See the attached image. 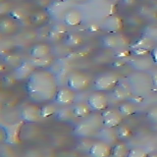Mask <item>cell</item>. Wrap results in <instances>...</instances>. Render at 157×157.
<instances>
[{
    "instance_id": "ffe728a7",
    "label": "cell",
    "mask_w": 157,
    "mask_h": 157,
    "mask_svg": "<svg viewBox=\"0 0 157 157\" xmlns=\"http://www.w3.org/2000/svg\"><path fill=\"white\" fill-rule=\"evenodd\" d=\"M54 116H55L56 120H58V121L66 122L68 120L72 119V118L74 117V113H73L72 108H69L68 106H63V108L57 109Z\"/></svg>"
},
{
    "instance_id": "8d00e7d4",
    "label": "cell",
    "mask_w": 157,
    "mask_h": 157,
    "mask_svg": "<svg viewBox=\"0 0 157 157\" xmlns=\"http://www.w3.org/2000/svg\"><path fill=\"white\" fill-rule=\"evenodd\" d=\"M6 140V132H5L4 127L0 126V142H5Z\"/></svg>"
},
{
    "instance_id": "4fadbf2b",
    "label": "cell",
    "mask_w": 157,
    "mask_h": 157,
    "mask_svg": "<svg viewBox=\"0 0 157 157\" xmlns=\"http://www.w3.org/2000/svg\"><path fill=\"white\" fill-rule=\"evenodd\" d=\"M96 132V128L93 126L92 123H90L87 121H83L78 123L74 129V134L78 137H88Z\"/></svg>"
},
{
    "instance_id": "836d02e7",
    "label": "cell",
    "mask_w": 157,
    "mask_h": 157,
    "mask_svg": "<svg viewBox=\"0 0 157 157\" xmlns=\"http://www.w3.org/2000/svg\"><path fill=\"white\" fill-rule=\"evenodd\" d=\"M9 5L6 2H0V15H4L8 12Z\"/></svg>"
},
{
    "instance_id": "8fae6325",
    "label": "cell",
    "mask_w": 157,
    "mask_h": 157,
    "mask_svg": "<svg viewBox=\"0 0 157 157\" xmlns=\"http://www.w3.org/2000/svg\"><path fill=\"white\" fill-rule=\"evenodd\" d=\"M154 47V43L148 37H142L136 41L132 45V49L135 54L140 56H144L151 52Z\"/></svg>"
},
{
    "instance_id": "2e32d148",
    "label": "cell",
    "mask_w": 157,
    "mask_h": 157,
    "mask_svg": "<svg viewBox=\"0 0 157 157\" xmlns=\"http://www.w3.org/2000/svg\"><path fill=\"white\" fill-rule=\"evenodd\" d=\"M51 47L47 43H36L29 49V55L33 59H39L50 55Z\"/></svg>"
},
{
    "instance_id": "ee69618b",
    "label": "cell",
    "mask_w": 157,
    "mask_h": 157,
    "mask_svg": "<svg viewBox=\"0 0 157 157\" xmlns=\"http://www.w3.org/2000/svg\"><path fill=\"white\" fill-rule=\"evenodd\" d=\"M0 39H1V33H0Z\"/></svg>"
},
{
    "instance_id": "7c38bea8",
    "label": "cell",
    "mask_w": 157,
    "mask_h": 157,
    "mask_svg": "<svg viewBox=\"0 0 157 157\" xmlns=\"http://www.w3.org/2000/svg\"><path fill=\"white\" fill-rule=\"evenodd\" d=\"M36 67L33 62L29 61H25L20 63L19 65L16 67L14 71L13 75L17 80H25V78H28L29 76L32 75V73L36 70Z\"/></svg>"
},
{
    "instance_id": "60d3db41",
    "label": "cell",
    "mask_w": 157,
    "mask_h": 157,
    "mask_svg": "<svg viewBox=\"0 0 157 157\" xmlns=\"http://www.w3.org/2000/svg\"><path fill=\"white\" fill-rule=\"evenodd\" d=\"M1 86H2V78H0V88H1Z\"/></svg>"
},
{
    "instance_id": "e575fe53",
    "label": "cell",
    "mask_w": 157,
    "mask_h": 157,
    "mask_svg": "<svg viewBox=\"0 0 157 157\" xmlns=\"http://www.w3.org/2000/svg\"><path fill=\"white\" fill-rule=\"evenodd\" d=\"M130 55V51L129 50H127V49H125L124 47H120V51L119 52H117V56L118 57H127V56H129Z\"/></svg>"
},
{
    "instance_id": "30bf717a",
    "label": "cell",
    "mask_w": 157,
    "mask_h": 157,
    "mask_svg": "<svg viewBox=\"0 0 157 157\" xmlns=\"http://www.w3.org/2000/svg\"><path fill=\"white\" fill-rule=\"evenodd\" d=\"M88 153L93 157H107L112 155V146L104 140L95 141L90 145Z\"/></svg>"
},
{
    "instance_id": "d6986e66",
    "label": "cell",
    "mask_w": 157,
    "mask_h": 157,
    "mask_svg": "<svg viewBox=\"0 0 157 157\" xmlns=\"http://www.w3.org/2000/svg\"><path fill=\"white\" fill-rule=\"evenodd\" d=\"M64 42L67 46L75 48L81 46L83 40L82 37L78 33H68L66 36H64Z\"/></svg>"
},
{
    "instance_id": "7a4b0ae2",
    "label": "cell",
    "mask_w": 157,
    "mask_h": 157,
    "mask_svg": "<svg viewBox=\"0 0 157 157\" xmlns=\"http://www.w3.org/2000/svg\"><path fill=\"white\" fill-rule=\"evenodd\" d=\"M119 85V77L113 73H104L97 76L93 82L95 90L97 91H110Z\"/></svg>"
},
{
    "instance_id": "1f68e13d",
    "label": "cell",
    "mask_w": 157,
    "mask_h": 157,
    "mask_svg": "<svg viewBox=\"0 0 157 157\" xmlns=\"http://www.w3.org/2000/svg\"><path fill=\"white\" fill-rule=\"evenodd\" d=\"M16 81H17V78H15L14 75H9V76H6L4 78H2V82L6 86H11L12 85H14V83L16 82Z\"/></svg>"
},
{
    "instance_id": "6da1fadb",
    "label": "cell",
    "mask_w": 157,
    "mask_h": 157,
    "mask_svg": "<svg viewBox=\"0 0 157 157\" xmlns=\"http://www.w3.org/2000/svg\"><path fill=\"white\" fill-rule=\"evenodd\" d=\"M26 90L33 102L46 103L51 101L58 90L56 77L44 68L36 69L27 78Z\"/></svg>"
},
{
    "instance_id": "52a82bcc",
    "label": "cell",
    "mask_w": 157,
    "mask_h": 157,
    "mask_svg": "<svg viewBox=\"0 0 157 157\" xmlns=\"http://www.w3.org/2000/svg\"><path fill=\"white\" fill-rule=\"evenodd\" d=\"M20 117L24 122L29 124L37 123L41 119L40 107L36 104H28L21 110Z\"/></svg>"
},
{
    "instance_id": "5b68a950",
    "label": "cell",
    "mask_w": 157,
    "mask_h": 157,
    "mask_svg": "<svg viewBox=\"0 0 157 157\" xmlns=\"http://www.w3.org/2000/svg\"><path fill=\"white\" fill-rule=\"evenodd\" d=\"M86 103L92 111H104L108 107V97L102 91H95L88 96Z\"/></svg>"
},
{
    "instance_id": "e0dca14e",
    "label": "cell",
    "mask_w": 157,
    "mask_h": 157,
    "mask_svg": "<svg viewBox=\"0 0 157 157\" xmlns=\"http://www.w3.org/2000/svg\"><path fill=\"white\" fill-rule=\"evenodd\" d=\"M101 44L104 48L113 49V48H120V36H117L116 33H109L107 36H103L101 39Z\"/></svg>"
},
{
    "instance_id": "83f0119b",
    "label": "cell",
    "mask_w": 157,
    "mask_h": 157,
    "mask_svg": "<svg viewBox=\"0 0 157 157\" xmlns=\"http://www.w3.org/2000/svg\"><path fill=\"white\" fill-rule=\"evenodd\" d=\"M47 37L50 41L52 42H57V41H60L61 39H64V34L60 33L59 32L55 31L54 29H51L50 31L48 32L47 34Z\"/></svg>"
},
{
    "instance_id": "277c9868",
    "label": "cell",
    "mask_w": 157,
    "mask_h": 157,
    "mask_svg": "<svg viewBox=\"0 0 157 157\" xmlns=\"http://www.w3.org/2000/svg\"><path fill=\"white\" fill-rule=\"evenodd\" d=\"M123 116L119 110L115 109H105L102 111L101 114V121L102 125L105 128H116L122 124Z\"/></svg>"
},
{
    "instance_id": "f1b7e54d",
    "label": "cell",
    "mask_w": 157,
    "mask_h": 157,
    "mask_svg": "<svg viewBox=\"0 0 157 157\" xmlns=\"http://www.w3.org/2000/svg\"><path fill=\"white\" fill-rule=\"evenodd\" d=\"M147 152L140 147H134L129 150L128 157H146Z\"/></svg>"
},
{
    "instance_id": "ba28073f",
    "label": "cell",
    "mask_w": 157,
    "mask_h": 157,
    "mask_svg": "<svg viewBox=\"0 0 157 157\" xmlns=\"http://www.w3.org/2000/svg\"><path fill=\"white\" fill-rule=\"evenodd\" d=\"M124 28V22L120 16L117 15H110L105 19L102 24V29L109 33H118Z\"/></svg>"
},
{
    "instance_id": "4316f807",
    "label": "cell",
    "mask_w": 157,
    "mask_h": 157,
    "mask_svg": "<svg viewBox=\"0 0 157 157\" xmlns=\"http://www.w3.org/2000/svg\"><path fill=\"white\" fill-rule=\"evenodd\" d=\"M114 93H113V95L118 100H123L127 98V96L129 95V91H128V88L127 87H124V86H117L114 90Z\"/></svg>"
},
{
    "instance_id": "f35d334b",
    "label": "cell",
    "mask_w": 157,
    "mask_h": 157,
    "mask_svg": "<svg viewBox=\"0 0 157 157\" xmlns=\"http://www.w3.org/2000/svg\"><path fill=\"white\" fill-rule=\"evenodd\" d=\"M136 0H121V2L123 5H125V6H128V7H130V6H132L135 3H136Z\"/></svg>"
},
{
    "instance_id": "603a6c76",
    "label": "cell",
    "mask_w": 157,
    "mask_h": 157,
    "mask_svg": "<svg viewBox=\"0 0 157 157\" xmlns=\"http://www.w3.org/2000/svg\"><path fill=\"white\" fill-rule=\"evenodd\" d=\"M57 108L55 106V104H52V103H46L43 106L40 107V114H41V118H49L53 116L56 113Z\"/></svg>"
},
{
    "instance_id": "9a60e30c",
    "label": "cell",
    "mask_w": 157,
    "mask_h": 157,
    "mask_svg": "<svg viewBox=\"0 0 157 157\" xmlns=\"http://www.w3.org/2000/svg\"><path fill=\"white\" fill-rule=\"evenodd\" d=\"M64 24L67 27H77L80 26L82 22V16L80 11L76 9H71L64 14Z\"/></svg>"
},
{
    "instance_id": "5bb4252c",
    "label": "cell",
    "mask_w": 157,
    "mask_h": 157,
    "mask_svg": "<svg viewBox=\"0 0 157 157\" xmlns=\"http://www.w3.org/2000/svg\"><path fill=\"white\" fill-rule=\"evenodd\" d=\"M19 29L17 20L10 17H4L0 19V33L1 34H13L15 33Z\"/></svg>"
},
{
    "instance_id": "ac0fdd59",
    "label": "cell",
    "mask_w": 157,
    "mask_h": 157,
    "mask_svg": "<svg viewBox=\"0 0 157 157\" xmlns=\"http://www.w3.org/2000/svg\"><path fill=\"white\" fill-rule=\"evenodd\" d=\"M72 110L74 113V117L77 118H86L91 114L92 111L87 103H83V102L75 104L73 106Z\"/></svg>"
},
{
    "instance_id": "4dcf8cb0",
    "label": "cell",
    "mask_w": 157,
    "mask_h": 157,
    "mask_svg": "<svg viewBox=\"0 0 157 157\" xmlns=\"http://www.w3.org/2000/svg\"><path fill=\"white\" fill-rule=\"evenodd\" d=\"M4 63L7 65H15L16 64L18 66L21 63V60H20V57L16 55H6L4 57Z\"/></svg>"
},
{
    "instance_id": "7402d4cb",
    "label": "cell",
    "mask_w": 157,
    "mask_h": 157,
    "mask_svg": "<svg viewBox=\"0 0 157 157\" xmlns=\"http://www.w3.org/2000/svg\"><path fill=\"white\" fill-rule=\"evenodd\" d=\"M113 128H106V130H102L100 132V137L102 140H104L108 144H110V142H113L117 140V132H113L112 131Z\"/></svg>"
},
{
    "instance_id": "ab89813d",
    "label": "cell",
    "mask_w": 157,
    "mask_h": 157,
    "mask_svg": "<svg viewBox=\"0 0 157 157\" xmlns=\"http://www.w3.org/2000/svg\"><path fill=\"white\" fill-rule=\"evenodd\" d=\"M6 70V64L5 63H0V74H2Z\"/></svg>"
},
{
    "instance_id": "3957f363",
    "label": "cell",
    "mask_w": 157,
    "mask_h": 157,
    "mask_svg": "<svg viewBox=\"0 0 157 157\" xmlns=\"http://www.w3.org/2000/svg\"><path fill=\"white\" fill-rule=\"evenodd\" d=\"M90 86V78L85 73L73 72L67 78V86L76 92L86 90Z\"/></svg>"
},
{
    "instance_id": "d590c367",
    "label": "cell",
    "mask_w": 157,
    "mask_h": 157,
    "mask_svg": "<svg viewBox=\"0 0 157 157\" xmlns=\"http://www.w3.org/2000/svg\"><path fill=\"white\" fill-rule=\"evenodd\" d=\"M150 55H151L153 63L155 64V65H157V46L153 47V49H152L151 52H150Z\"/></svg>"
},
{
    "instance_id": "484cf974",
    "label": "cell",
    "mask_w": 157,
    "mask_h": 157,
    "mask_svg": "<svg viewBox=\"0 0 157 157\" xmlns=\"http://www.w3.org/2000/svg\"><path fill=\"white\" fill-rule=\"evenodd\" d=\"M118 110H119V112L123 116L127 117V116H131L132 114H135V113H136V107L132 105V103L125 102V103H122V104L119 106Z\"/></svg>"
},
{
    "instance_id": "7bdbcfd3",
    "label": "cell",
    "mask_w": 157,
    "mask_h": 157,
    "mask_svg": "<svg viewBox=\"0 0 157 157\" xmlns=\"http://www.w3.org/2000/svg\"><path fill=\"white\" fill-rule=\"evenodd\" d=\"M78 1H86V0H78Z\"/></svg>"
},
{
    "instance_id": "44dd1931",
    "label": "cell",
    "mask_w": 157,
    "mask_h": 157,
    "mask_svg": "<svg viewBox=\"0 0 157 157\" xmlns=\"http://www.w3.org/2000/svg\"><path fill=\"white\" fill-rule=\"evenodd\" d=\"M49 15L46 11H43V10H40V11H36L34 12L32 16H31V22L33 25H36V26H39V25H43L44 23H46L48 21Z\"/></svg>"
},
{
    "instance_id": "cb8c5ba5",
    "label": "cell",
    "mask_w": 157,
    "mask_h": 157,
    "mask_svg": "<svg viewBox=\"0 0 157 157\" xmlns=\"http://www.w3.org/2000/svg\"><path fill=\"white\" fill-rule=\"evenodd\" d=\"M129 148L125 144H117L115 146L112 147V155L116 157H125L128 156Z\"/></svg>"
},
{
    "instance_id": "8992f818",
    "label": "cell",
    "mask_w": 157,
    "mask_h": 157,
    "mask_svg": "<svg viewBox=\"0 0 157 157\" xmlns=\"http://www.w3.org/2000/svg\"><path fill=\"white\" fill-rule=\"evenodd\" d=\"M54 101L57 105L60 106H70L74 104L76 100V91L72 90L71 88L67 87H60L54 97Z\"/></svg>"
},
{
    "instance_id": "74e56055",
    "label": "cell",
    "mask_w": 157,
    "mask_h": 157,
    "mask_svg": "<svg viewBox=\"0 0 157 157\" xmlns=\"http://www.w3.org/2000/svg\"><path fill=\"white\" fill-rule=\"evenodd\" d=\"M152 85H153V86L157 90V70H155L153 73H152Z\"/></svg>"
},
{
    "instance_id": "9c48e42d",
    "label": "cell",
    "mask_w": 157,
    "mask_h": 157,
    "mask_svg": "<svg viewBox=\"0 0 157 157\" xmlns=\"http://www.w3.org/2000/svg\"><path fill=\"white\" fill-rule=\"evenodd\" d=\"M5 132H6V140L5 142L8 144H19L21 142V129L22 123H16V124L5 126Z\"/></svg>"
},
{
    "instance_id": "b9f144b4",
    "label": "cell",
    "mask_w": 157,
    "mask_h": 157,
    "mask_svg": "<svg viewBox=\"0 0 157 157\" xmlns=\"http://www.w3.org/2000/svg\"><path fill=\"white\" fill-rule=\"evenodd\" d=\"M110 1H113V2H117V1H121V0H110Z\"/></svg>"
},
{
    "instance_id": "d4e9b609",
    "label": "cell",
    "mask_w": 157,
    "mask_h": 157,
    "mask_svg": "<svg viewBox=\"0 0 157 157\" xmlns=\"http://www.w3.org/2000/svg\"><path fill=\"white\" fill-rule=\"evenodd\" d=\"M116 132H117L118 139H120V140H128L132 135L131 128L128 127L127 125H122V124L118 126Z\"/></svg>"
},
{
    "instance_id": "f546056e",
    "label": "cell",
    "mask_w": 157,
    "mask_h": 157,
    "mask_svg": "<svg viewBox=\"0 0 157 157\" xmlns=\"http://www.w3.org/2000/svg\"><path fill=\"white\" fill-rule=\"evenodd\" d=\"M146 118L153 126H157V107H152L146 113Z\"/></svg>"
},
{
    "instance_id": "d6a6232c",
    "label": "cell",
    "mask_w": 157,
    "mask_h": 157,
    "mask_svg": "<svg viewBox=\"0 0 157 157\" xmlns=\"http://www.w3.org/2000/svg\"><path fill=\"white\" fill-rule=\"evenodd\" d=\"M52 29H54L55 31L59 32L60 33L64 34L65 36V33H67V26L65 24H57V25H54V26L52 27Z\"/></svg>"
}]
</instances>
